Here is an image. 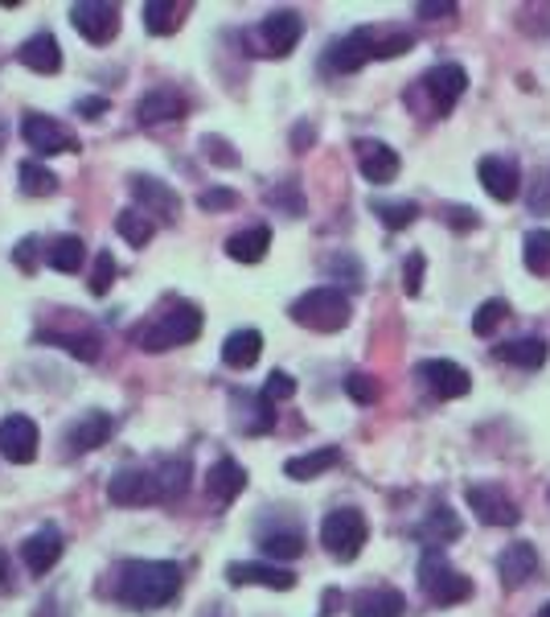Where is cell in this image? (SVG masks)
<instances>
[{
	"instance_id": "1f68e13d",
	"label": "cell",
	"mask_w": 550,
	"mask_h": 617,
	"mask_svg": "<svg viewBox=\"0 0 550 617\" xmlns=\"http://www.w3.org/2000/svg\"><path fill=\"white\" fill-rule=\"evenodd\" d=\"M46 263H50L54 272H66V276H74V272L87 263V247H83V239H78V235H58L54 244L46 247Z\"/></svg>"
},
{
	"instance_id": "7c38bea8",
	"label": "cell",
	"mask_w": 550,
	"mask_h": 617,
	"mask_svg": "<svg viewBox=\"0 0 550 617\" xmlns=\"http://www.w3.org/2000/svg\"><path fill=\"white\" fill-rule=\"evenodd\" d=\"M21 136H25L29 149L46 152V157H54V152H78V140H74L58 120H50V115L29 112L25 120H21Z\"/></svg>"
},
{
	"instance_id": "30bf717a",
	"label": "cell",
	"mask_w": 550,
	"mask_h": 617,
	"mask_svg": "<svg viewBox=\"0 0 550 617\" xmlns=\"http://www.w3.org/2000/svg\"><path fill=\"white\" fill-rule=\"evenodd\" d=\"M415 374H420V383H427V392L436 399H464L473 392L468 371L460 362H448V358H427V362L415 367Z\"/></svg>"
},
{
	"instance_id": "7402d4cb",
	"label": "cell",
	"mask_w": 550,
	"mask_h": 617,
	"mask_svg": "<svg viewBox=\"0 0 550 617\" xmlns=\"http://www.w3.org/2000/svg\"><path fill=\"white\" fill-rule=\"evenodd\" d=\"M111 432H115V416H108V411H87V416H78V424L66 432V445H71L74 453H91L99 449V445H108Z\"/></svg>"
},
{
	"instance_id": "d6986e66",
	"label": "cell",
	"mask_w": 550,
	"mask_h": 617,
	"mask_svg": "<svg viewBox=\"0 0 550 617\" xmlns=\"http://www.w3.org/2000/svg\"><path fill=\"white\" fill-rule=\"evenodd\" d=\"M353 149H358V169H362V177H366L370 186H386V182L399 177V152L390 149V145H383V140H358Z\"/></svg>"
},
{
	"instance_id": "52a82bcc",
	"label": "cell",
	"mask_w": 550,
	"mask_h": 617,
	"mask_svg": "<svg viewBox=\"0 0 550 617\" xmlns=\"http://www.w3.org/2000/svg\"><path fill=\"white\" fill-rule=\"evenodd\" d=\"M420 91L432 99V115H448L460 103V95L468 91V75L457 62H440L420 78Z\"/></svg>"
},
{
	"instance_id": "4dcf8cb0",
	"label": "cell",
	"mask_w": 550,
	"mask_h": 617,
	"mask_svg": "<svg viewBox=\"0 0 550 617\" xmlns=\"http://www.w3.org/2000/svg\"><path fill=\"white\" fill-rule=\"evenodd\" d=\"M337 461H341V449H316V453H304V457H288V461H284V473H288L292 482H312V478L329 473Z\"/></svg>"
},
{
	"instance_id": "60d3db41",
	"label": "cell",
	"mask_w": 550,
	"mask_h": 617,
	"mask_svg": "<svg viewBox=\"0 0 550 617\" xmlns=\"http://www.w3.org/2000/svg\"><path fill=\"white\" fill-rule=\"evenodd\" d=\"M505 318H510V305H505V300H501V297L485 300V305H480L477 313H473V334L489 337Z\"/></svg>"
},
{
	"instance_id": "ac0fdd59",
	"label": "cell",
	"mask_w": 550,
	"mask_h": 617,
	"mask_svg": "<svg viewBox=\"0 0 550 617\" xmlns=\"http://www.w3.org/2000/svg\"><path fill=\"white\" fill-rule=\"evenodd\" d=\"M62 547H66V543H62V531H58L54 523H46L21 543V560H25V568H29L34 577H46V572L62 560Z\"/></svg>"
},
{
	"instance_id": "f1b7e54d",
	"label": "cell",
	"mask_w": 550,
	"mask_h": 617,
	"mask_svg": "<svg viewBox=\"0 0 550 617\" xmlns=\"http://www.w3.org/2000/svg\"><path fill=\"white\" fill-rule=\"evenodd\" d=\"M497 358L510 362V367H522V371H538V367H547L550 350L542 337H517V342L497 346Z\"/></svg>"
},
{
	"instance_id": "ee69618b",
	"label": "cell",
	"mask_w": 550,
	"mask_h": 617,
	"mask_svg": "<svg viewBox=\"0 0 550 617\" xmlns=\"http://www.w3.org/2000/svg\"><path fill=\"white\" fill-rule=\"evenodd\" d=\"M263 399H267V404H279V399H292L296 395V379L288 371H272L267 374V383H263Z\"/></svg>"
},
{
	"instance_id": "ba28073f",
	"label": "cell",
	"mask_w": 550,
	"mask_h": 617,
	"mask_svg": "<svg viewBox=\"0 0 550 617\" xmlns=\"http://www.w3.org/2000/svg\"><path fill=\"white\" fill-rule=\"evenodd\" d=\"M71 25L91 41V46H108L120 34V4L108 0H78L71 9Z\"/></svg>"
},
{
	"instance_id": "8d00e7d4",
	"label": "cell",
	"mask_w": 550,
	"mask_h": 617,
	"mask_svg": "<svg viewBox=\"0 0 550 617\" xmlns=\"http://www.w3.org/2000/svg\"><path fill=\"white\" fill-rule=\"evenodd\" d=\"M17 177H21V189H25L29 198H50L58 189V177L46 165H37V161H21Z\"/></svg>"
},
{
	"instance_id": "5b68a950",
	"label": "cell",
	"mask_w": 550,
	"mask_h": 617,
	"mask_svg": "<svg viewBox=\"0 0 550 617\" xmlns=\"http://www.w3.org/2000/svg\"><path fill=\"white\" fill-rule=\"evenodd\" d=\"M370 540V527H366V515L362 510H353V506H341V510H333L325 515V523H321V543L329 547L333 560H358L362 556V547Z\"/></svg>"
},
{
	"instance_id": "bcb514c9",
	"label": "cell",
	"mask_w": 550,
	"mask_h": 617,
	"mask_svg": "<svg viewBox=\"0 0 550 617\" xmlns=\"http://www.w3.org/2000/svg\"><path fill=\"white\" fill-rule=\"evenodd\" d=\"M443 223L464 235V231H473L480 219H477V210H468V206H443Z\"/></svg>"
},
{
	"instance_id": "6da1fadb",
	"label": "cell",
	"mask_w": 550,
	"mask_h": 617,
	"mask_svg": "<svg viewBox=\"0 0 550 617\" xmlns=\"http://www.w3.org/2000/svg\"><path fill=\"white\" fill-rule=\"evenodd\" d=\"M182 568L168 560H132L120 572L115 593L132 609H161L182 593Z\"/></svg>"
},
{
	"instance_id": "e575fe53",
	"label": "cell",
	"mask_w": 550,
	"mask_h": 617,
	"mask_svg": "<svg viewBox=\"0 0 550 617\" xmlns=\"http://www.w3.org/2000/svg\"><path fill=\"white\" fill-rule=\"evenodd\" d=\"M522 256L534 276H550V226H534L522 239Z\"/></svg>"
},
{
	"instance_id": "f6af8a7d",
	"label": "cell",
	"mask_w": 550,
	"mask_h": 617,
	"mask_svg": "<svg viewBox=\"0 0 550 617\" xmlns=\"http://www.w3.org/2000/svg\"><path fill=\"white\" fill-rule=\"evenodd\" d=\"M198 206H202L205 214H214V210H235V206H239V194H235V189H205L202 198H198Z\"/></svg>"
},
{
	"instance_id": "c3c4849f",
	"label": "cell",
	"mask_w": 550,
	"mask_h": 617,
	"mask_svg": "<svg viewBox=\"0 0 550 617\" xmlns=\"http://www.w3.org/2000/svg\"><path fill=\"white\" fill-rule=\"evenodd\" d=\"M202 149H205V157H210V161H218V165H239V157H235V149H230V145H226V140H218V136H205L202 140Z\"/></svg>"
},
{
	"instance_id": "681fc988",
	"label": "cell",
	"mask_w": 550,
	"mask_h": 617,
	"mask_svg": "<svg viewBox=\"0 0 550 617\" xmlns=\"http://www.w3.org/2000/svg\"><path fill=\"white\" fill-rule=\"evenodd\" d=\"M37 235H29V239H21L17 247H13V263H17L21 272H37Z\"/></svg>"
},
{
	"instance_id": "816d5d0a",
	"label": "cell",
	"mask_w": 550,
	"mask_h": 617,
	"mask_svg": "<svg viewBox=\"0 0 550 617\" xmlns=\"http://www.w3.org/2000/svg\"><path fill=\"white\" fill-rule=\"evenodd\" d=\"M411 50V34H390V38H378V50L374 58H399Z\"/></svg>"
},
{
	"instance_id": "7bdbcfd3",
	"label": "cell",
	"mask_w": 550,
	"mask_h": 617,
	"mask_svg": "<svg viewBox=\"0 0 550 617\" xmlns=\"http://www.w3.org/2000/svg\"><path fill=\"white\" fill-rule=\"evenodd\" d=\"M346 395L349 399H358V404H374L378 395H383V387H378V379L366 371H353L346 379Z\"/></svg>"
},
{
	"instance_id": "4316f807",
	"label": "cell",
	"mask_w": 550,
	"mask_h": 617,
	"mask_svg": "<svg viewBox=\"0 0 550 617\" xmlns=\"http://www.w3.org/2000/svg\"><path fill=\"white\" fill-rule=\"evenodd\" d=\"M460 519L452 515V506H436L432 515H423L420 527H415V540L427 543V547H443V543L460 540Z\"/></svg>"
},
{
	"instance_id": "cb8c5ba5",
	"label": "cell",
	"mask_w": 550,
	"mask_h": 617,
	"mask_svg": "<svg viewBox=\"0 0 550 617\" xmlns=\"http://www.w3.org/2000/svg\"><path fill=\"white\" fill-rule=\"evenodd\" d=\"M235 429L247 436H263L275 429V404H267L263 395H235Z\"/></svg>"
},
{
	"instance_id": "9c48e42d",
	"label": "cell",
	"mask_w": 550,
	"mask_h": 617,
	"mask_svg": "<svg viewBox=\"0 0 550 617\" xmlns=\"http://www.w3.org/2000/svg\"><path fill=\"white\" fill-rule=\"evenodd\" d=\"M378 50V34L374 29H353L346 38H337L325 50V66H329L333 75H353V71H362L370 58Z\"/></svg>"
},
{
	"instance_id": "9a60e30c",
	"label": "cell",
	"mask_w": 550,
	"mask_h": 617,
	"mask_svg": "<svg viewBox=\"0 0 550 617\" xmlns=\"http://www.w3.org/2000/svg\"><path fill=\"white\" fill-rule=\"evenodd\" d=\"M0 453H4L13 466H29V461H34L37 457V424L29 420V416L13 411V416L0 420Z\"/></svg>"
},
{
	"instance_id": "11a10c76",
	"label": "cell",
	"mask_w": 550,
	"mask_h": 617,
	"mask_svg": "<svg viewBox=\"0 0 550 617\" xmlns=\"http://www.w3.org/2000/svg\"><path fill=\"white\" fill-rule=\"evenodd\" d=\"M108 112V99H78V115H103Z\"/></svg>"
},
{
	"instance_id": "9f6ffc18",
	"label": "cell",
	"mask_w": 550,
	"mask_h": 617,
	"mask_svg": "<svg viewBox=\"0 0 550 617\" xmlns=\"http://www.w3.org/2000/svg\"><path fill=\"white\" fill-rule=\"evenodd\" d=\"M538 617H550V601L542 605V609H538Z\"/></svg>"
},
{
	"instance_id": "d590c367",
	"label": "cell",
	"mask_w": 550,
	"mask_h": 617,
	"mask_svg": "<svg viewBox=\"0 0 550 617\" xmlns=\"http://www.w3.org/2000/svg\"><path fill=\"white\" fill-rule=\"evenodd\" d=\"M370 210L383 219L390 231H403V226H411L415 219H420V202H390V198H370Z\"/></svg>"
},
{
	"instance_id": "f546056e",
	"label": "cell",
	"mask_w": 550,
	"mask_h": 617,
	"mask_svg": "<svg viewBox=\"0 0 550 617\" xmlns=\"http://www.w3.org/2000/svg\"><path fill=\"white\" fill-rule=\"evenodd\" d=\"M272 251V231L267 226H251V231H239L226 239V256L235 263H259Z\"/></svg>"
},
{
	"instance_id": "3957f363",
	"label": "cell",
	"mask_w": 550,
	"mask_h": 617,
	"mask_svg": "<svg viewBox=\"0 0 550 617\" xmlns=\"http://www.w3.org/2000/svg\"><path fill=\"white\" fill-rule=\"evenodd\" d=\"M292 321L296 325H304V330H316V334H337V330H346L349 318H353V305L341 288H333V284H321V288H309L304 297L292 300Z\"/></svg>"
},
{
	"instance_id": "db71d44e",
	"label": "cell",
	"mask_w": 550,
	"mask_h": 617,
	"mask_svg": "<svg viewBox=\"0 0 550 617\" xmlns=\"http://www.w3.org/2000/svg\"><path fill=\"white\" fill-rule=\"evenodd\" d=\"M4 593H13V560H9V552L0 547V597Z\"/></svg>"
},
{
	"instance_id": "277c9868",
	"label": "cell",
	"mask_w": 550,
	"mask_h": 617,
	"mask_svg": "<svg viewBox=\"0 0 550 617\" xmlns=\"http://www.w3.org/2000/svg\"><path fill=\"white\" fill-rule=\"evenodd\" d=\"M420 584H423V593L432 597V605H460V601L473 597V580L443 560L440 547H423Z\"/></svg>"
},
{
	"instance_id": "f907efd6",
	"label": "cell",
	"mask_w": 550,
	"mask_h": 617,
	"mask_svg": "<svg viewBox=\"0 0 550 617\" xmlns=\"http://www.w3.org/2000/svg\"><path fill=\"white\" fill-rule=\"evenodd\" d=\"M403 288H407V297H420V288H423V256L420 251H415V256H407Z\"/></svg>"
},
{
	"instance_id": "d4e9b609",
	"label": "cell",
	"mask_w": 550,
	"mask_h": 617,
	"mask_svg": "<svg viewBox=\"0 0 550 617\" xmlns=\"http://www.w3.org/2000/svg\"><path fill=\"white\" fill-rule=\"evenodd\" d=\"M263 355V334L259 330H235V334L222 342V362L230 371H251Z\"/></svg>"
},
{
	"instance_id": "7a4b0ae2",
	"label": "cell",
	"mask_w": 550,
	"mask_h": 617,
	"mask_svg": "<svg viewBox=\"0 0 550 617\" xmlns=\"http://www.w3.org/2000/svg\"><path fill=\"white\" fill-rule=\"evenodd\" d=\"M202 334V309L198 305H189V300H165V309L157 313V318H148L132 342L148 350V355H165L173 346H185V342H193V337Z\"/></svg>"
},
{
	"instance_id": "83f0119b",
	"label": "cell",
	"mask_w": 550,
	"mask_h": 617,
	"mask_svg": "<svg viewBox=\"0 0 550 617\" xmlns=\"http://www.w3.org/2000/svg\"><path fill=\"white\" fill-rule=\"evenodd\" d=\"M497 572L501 580L514 589V584H526V580L538 572V552H534V543H514V547H505L501 552V560H497Z\"/></svg>"
},
{
	"instance_id": "d6a6232c",
	"label": "cell",
	"mask_w": 550,
	"mask_h": 617,
	"mask_svg": "<svg viewBox=\"0 0 550 617\" xmlns=\"http://www.w3.org/2000/svg\"><path fill=\"white\" fill-rule=\"evenodd\" d=\"M185 4H173V0H148L145 4V29L157 34V38H168L182 29Z\"/></svg>"
},
{
	"instance_id": "2e32d148",
	"label": "cell",
	"mask_w": 550,
	"mask_h": 617,
	"mask_svg": "<svg viewBox=\"0 0 550 617\" xmlns=\"http://www.w3.org/2000/svg\"><path fill=\"white\" fill-rule=\"evenodd\" d=\"M132 194H136V202L145 210L148 219H161V223H177V214H182V198H177V189H168L165 182H157V177H132Z\"/></svg>"
},
{
	"instance_id": "74e56055",
	"label": "cell",
	"mask_w": 550,
	"mask_h": 617,
	"mask_svg": "<svg viewBox=\"0 0 550 617\" xmlns=\"http://www.w3.org/2000/svg\"><path fill=\"white\" fill-rule=\"evenodd\" d=\"M259 547H263L267 560H296L304 552V535L300 531H275V535H263Z\"/></svg>"
},
{
	"instance_id": "7dc6e473",
	"label": "cell",
	"mask_w": 550,
	"mask_h": 617,
	"mask_svg": "<svg viewBox=\"0 0 550 617\" xmlns=\"http://www.w3.org/2000/svg\"><path fill=\"white\" fill-rule=\"evenodd\" d=\"M325 268H329L333 276H341V272H346V276H349V288H362V263L353 260V256H333V260L325 263Z\"/></svg>"
},
{
	"instance_id": "ab89813d",
	"label": "cell",
	"mask_w": 550,
	"mask_h": 617,
	"mask_svg": "<svg viewBox=\"0 0 550 617\" xmlns=\"http://www.w3.org/2000/svg\"><path fill=\"white\" fill-rule=\"evenodd\" d=\"M46 342H54V346H66L74 358H83V362H95L99 358V337L87 334V330H78V334H41Z\"/></svg>"
},
{
	"instance_id": "5bb4252c",
	"label": "cell",
	"mask_w": 550,
	"mask_h": 617,
	"mask_svg": "<svg viewBox=\"0 0 550 617\" xmlns=\"http://www.w3.org/2000/svg\"><path fill=\"white\" fill-rule=\"evenodd\" d=\"M259 38H263V46H267L272 58H288L296 50V41L304 38V21H300V13H292V9H275V13H267L263 25H259Z\"/></svg>"
},
{
	"instance_id": "ffe728a7",
	"label": "cell",
	"mask_w": 550,
	"mask_h": 617,
	"mask_svg": "<svg viewBox=\"0 0 550 617\" xmlns=\"http://www.w3.org/2000/svg\"><path fill=\"white\" fill-rule=\"evenodd\" d=\"M17 62L25 71H34V75H58L62 71V46H58L54 34H34V38H25L17 46Z\"/></svg>"
},
{
	"instance_id": "8fae6325",
	"label": "cell",
	"mask_w": 550,
	"mask_h": 617,
	"mask_svg": "<svg viewBox=\"0 0 550 617\" xmlns=\"http://www.w3.org/2000/svg\"><path fill=\"white\" fill-rule=\"evenodd\" d=\"M468 506L480 515V523L489 527H514L517 519H522V510H517V503L505 494L501 486H493V482H480V486H468Z\"/></svg>"
},
{
	"instance_id": "44dd1931",
	"label": "cell",
	"mask_w": 550,
	"mask_h": 617,
	"mask_svg": "<svg viewBox=\"0 0 550 617\" xmlns=\"http://www.w3.org/2000/svg\"><path fill=\"white\" fill-rule=\"evenodd\" d=\"M349 614L353 617H403L407 614V597L390 584H378V589H362L358 597L349 601Z\"/></svg>"
},
{
	"instance_id": "836d02e7",
	"label": "cell",
	"mask_w": 550,
	"mask_h": 617,
	"mask_svg": "<svg viewBox=\"0 0 550 617\" xmlns=\"http://www.w3.org/2000/svg\"><path fill=\"white\" fill-rule=\"evenodd\" d=\"M115 231H120L132 247H148L152 244V235H157V223L148 219L145 210L128 206V210H120V214H115Z\"/></svg>"
},
{
	"instance_id": "4fadbf2b",
	"label": "cell",
	"mask_w": 550,
	"mask_h": 617,
	"mask_svg": "<svg viewBox=\"0 0 550 617\" xmlns=\"http://www.w3.org/2000/svg\"><path fill=\"white\" fill-rule=\"evenodd\" d=\"M477 177L493 202H514L517 194H522V169L510 157H480Z\"/></svg>"
},
{
	"instance_id": "484cf974",
	"label": "cell",
	"mask_w": 550,
	"mask_h": 617,
	"mask_svg": "<svg viewBox=\"0 0 550 617\" xmlns=\"http://www.w3.org/2000/svg\"><path fill=\"white\" fill-rule=\"evenodd\" d=\"M205 490H210L218 503H235L242 490H247V469H242L239 461H230V457H222V461H214L210 473H205Z\"/></svg>"
},
{
	"instance_id": "e0dca14e",
	"label": "cell",
	"mask_w": 550,
	"mask_h": 617,
	"mask_svg": "<svg viewBox=\"0 0 550 617\" xmlns=\"http://www.w3.org/2000/svg\"><path fill=\"white\" fill-rule=\"evenodd\" d=\"M189 112V103H185V95H177L173 87H152V91L140 95V103H136V120L148 124V128H157V124H177L185 120Z\"/></svg>"
},
{
	"instance_id": "8992f818",
	"label": "cell",
	"mask_w": 550,
	"mask_h": 617,
	"mask_svg": "<svg viewBox=\"0 0 550 617\" xmlns=\"http://www.w3.org/2000/svg\"><path fill=\"white\" fill-rule=\"evenodd\" d=\"M108 498L115 506H152V503H165V490H161L157 469L128 466L108 482Z\"/></svg>"
},
{
	"instance_id": "f5cc1de1",
	"label": "cell",
	"mask_w": 550,
	"mask_h": 617,
	"mask_svg": "<svg viewBox=\"0 0 550 617\" xmlns=\"http://www.w3.org/2000/svg\"><path fill=\"white\" fill-rule=\"evenodd\" d=\"M457 13V4L452 0H443V4H415V17H452Z\"/></svg>"
},
{
	"instance_id": "f35d334b",
	"label": "cell",
	"mask_w": 550,
	"mask_h": 617,
	"mask_svg": "<svg viewBox=\"0 0 550 617\" xmlns=\"http://www.w3.org/2000/svg\"><path fill=\"white\" fill-rule=\"evenodd\" d=\"M157 478H161V490H165V503L168 498H182L185 482H189V457H168V461H161Z\"/></svg>"
},
{
	"instance_id": "b9f144b4",
	"label": "cell",
	"mask_w": 550,
	"mask_h": 617,
	"mask_svg": "<svg viewBox=\"0 0 550 617\" xmlns=\"http://www.w3.org/2000/svg\"><path fill=\"white\" fill-rule=\"evenodd\" d=\"M115 276H120L115 256H111V251H99V256H95V268H91V293L95 297H108V288H111Z\"/></svg>"
},
{
	"instance_id": "603a6c76",
	"label": "cell",
	"mask_w": 550,
	"mask_h": 617,
	"mask_svg": "<svg viewBox=\"0 0 550 617\" xmlns=\"http://www.w3.org/2000/svg\"><path fill=\"white\" fill-rule=\"evenodd\" d=\"M226 580L230 584H263V589H279V593L296 589V577L279 564H230Z\"/></svg>"
}]
</instances>
